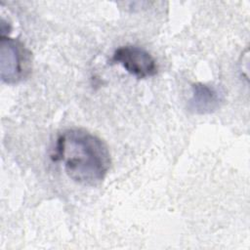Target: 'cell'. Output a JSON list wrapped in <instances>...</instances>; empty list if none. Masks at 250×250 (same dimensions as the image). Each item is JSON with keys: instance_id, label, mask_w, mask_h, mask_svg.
I'll use <instances>...</instances> for the list:
<instances>
[{"instance_id": "obj_1", "label": "cell", "mask_w": 250, "mask_h": 250, "mask_svg": "<svg viewBox=\"0 0 250 250\" xmlns=\"http://www.w3.org/2000/svg\"><path fill=\"white\" fill-rule=\"evenodd\" d=\"M52 158L62 163L71 180L85 186L100 184L110 167V154L104 141L80 128L59 134Z\"/></svg>"}, {"instance_id": "obj_4", "label": "cell", "mask_w": 250, "mask_h": 250, "mask_svg": "<svg viewBox=\"0 0 250 250\" xmlns=\"http://www.w3.org/2000/svg\"><path fill=\"white\" fill-rule=\"evenodd\" d=\"M223 103L224 94L219 87L201 82L191 85V94L188 102V107L191 112L212 113L219 109Z\"/></svg>"}, {"instance_id": "obj_2", "label": "cell", "mask_w": 250, "mask_h": 250, "mask_svg": "<svg viewBox=\"0 0 250 250\" xmlns=\"http://www.w3.org/2000/svg\"><path fill=\"white\" fill-rule=\"evenodd\" d=\"M28 53L22 44L6 35L0 38V73L3 82L17 83L25 75Z\"/></svg>"}, {"instance_id": "obj_3", "label": "cell", "mask_w": 250, "mask_h": 250, "mask_svg": "<svg viewBox=\"0 0 250 250\" xmlns=\"http://www.w3.org/2000/svg\"><path fill=\"white\" fill-rule=\"evenodd\" d=\"M111 61L121 64L127 72L140 79L151 77L157 73V64L153 57L138 46L126 45L117 48Z\"/></svg>"}]
</instances>
